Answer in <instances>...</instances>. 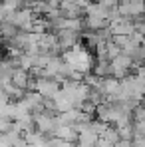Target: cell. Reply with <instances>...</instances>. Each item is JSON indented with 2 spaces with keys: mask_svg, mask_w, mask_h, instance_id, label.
<instances>
[{
  "mask_svg": "<svg viewBox=\"0 0 145 147\" xmlns=\"http://www.w3.org/2000/svg\"><path fill=\"white\" fill-rule=\"evenodd\" d=\"M62 58L64 62L72 68L74 72H80V74H92L94 72V66H96V60H94V52L84 46V44H78L74 48L62 52Z\"/></svg>",
  "mask_w": 145,
  "mask_h": 147,
  "instance_id": "obj_1",
  "label": "cell"
},
{
  "mask_svg": "<svg viewBox=\"0 0 145 147\" xmlns=\"http://www.w3.org/2000/svg\"><path fill=\"white\" fill-rule=\"evenodd\" d=\"M32 90L38 92L42 98L52 99L60 90H62V84L56 80V78H46V76H34V82H32Z\"/></svg>",
  "mask_w": 145,
  "mask_h": 147,
  "instance_id": "obj_2",
  "label": "cell"
},
{
  "mask_svg": "<svg viewBox=\"0 0 145 147\" xmlns=\"http://www.w3.org/2000/svg\"><path fill=\"white\" fill-rule=\"evenodd\" d=\"M135 68H137V66H135V62H133V58H131L129 54H123V52H121L117 58L111 60V76L117 78V80L127 78Z\"/></svg>",
  "mask_w": 145,
  "mask_h": 147,
  "instance_id": "obj_3",
  "label": "cell"
},
{
  "mask_svg": "<svg viewBox=\"0 0 145 147\" xmlns=\"http://www.w3.org/2000/svg\"><path fill=\"white\" fill-rule=\"evenodd\" d=\"M119 14L131 20L145 18V0H119Z\"/></svg>",
  "mask_w": 145,
  "mask_h": 147,
  "instance_id": "obj_4",
  "label": "cell"
},
{
  "mask_svg": "<svg viewBox=\"0 0 145 147\" xmlns=\"http://www.w3.org/2000/svg\"><path fill=\"white\" fill-rule=\"evenodd\" d=\"M36 18H38V14H36L30 6H24V8L16 10V14H14V22H12V24L18 26V30H22V32H30Z\"/></svg>",
  "mask_w": 145,
  "mask_h": 147,
  "instance_id": "obj_5",
  "label": "cell"
},
{
  "mask_svg": "<svg viewBox=\"0 0 145 147\" xmlns=\"http://www.w3.org/2000/svg\"><path fill=\"white\" fill-rule=\"evenodd\" d=\"M109 32H111V36H131L135 32V20L127 18V16H119L109 22Z\"/></svg>",
  "mask_w": 145,
  "mask_h": 147,
  "instance_id": "obj_6",
  "label": "cell"
},
{
  "mask_svg": "<svg viewBox=\"0 0 145 147\" xmlns=\"http://www.w3.org/2000/svg\"><path fill=\"white\" fill-rule=\"evenodd\" d=\"M56 36H58V44L62 52L82 44V32H76V30H60V32H56Z\"/></svg>",
  "mask_w": 145,
  "mask_h": 147,
  "instance_id": "obj_7",
  "label": "cell"
},
{
  "mask_svg": "<svg viewBox=\"0 0 145 147\" xmlns=\"http://www.w3.org/2000/svg\"><path fill=\"white\" fill-rule=\"evenodd\" d=\"M60 16L62 18H82L84 16V8L76 0H62V4H60Z\"/></svg>",
  "mask_w": 145,
  "mask_h": 147,
  "instance_id": "obj_8",
  "label": "cell"
},
{
  "mask_svg": "<svg viewBox=\"0 0 145 147\" xmlns=\"http://www.w3.org/2000/svg\"><path fill=\"white\" fill-rule=\"evenodd\" d=\"M32 74L28 72V70H22V68H16L14 74H12V84L16 86V88H20V90H30L32 88Z\"/></svg>",
  "mask_w": 145,
  "mask_h": 147,
  "instance_id": "obj_9",
  "label": "cell"
},
{
  "mask_svg": "<svg viewBox=\"0 0 145 147\" xmlns=\"http://www.w3.org/2000/svg\"><path fill=\"white\" fill-rule=\"evenodd\" d=\"M54 137H60V139H64V141L76 143L78 137H80V133H78V127H76V125H58L56 131H54Z\"/></svg>",
  "mask_w": 145,
  "mask_h": 147,
  "instance_id": "obj_10",
  "label": "cell"
},
{
  "mask_svg": "<svg viewBox=\"0 0 145 147\" xmlns=\"http://www.w3.org/2000/svg\"><path fill=\"white\" fill-rule=\"evenodd\" d=\"M18 26H14V24H10V22H2L0 24V36H2V40H14L16 36H18Z\"/></svg>",
  "mask_w": 145,
  "mask_h": 147,
  "instance_id": "obj_11",
  "label": "cell"
},
{
  "mask_svg": "<svg viewBox=\"0 0 145 147\" xmlns=\"http://www.w3.org/2000/svg\"><path fill=\"white\" fill-rule=\"evenodd\" d=\"M94 74L99 76V78H109L111 76V62H107V60H96Z\"/></svg>",
  "mask_w": 145,
  "mask_h": 147,
  "instance_id": "obj_12",
  "label": "cell"
},
{
  "mask_svg": "<svg viewBox=\"0 0 145 147\" xmlns=\"http://www.w3.org/2000/svg\"><path fill=\"white\" fill-rule=\"evenodd\" d=\"M2 4H6L10 10H20L26 6V0H2Z\"/></svg>",
  "mask_w": 145,
  "mask_h": 147,
  "instance_id": "obj_13",
  "label": "cell"
},
{
  "mask_svg": "<svg viewBox=\"0 0 145 147\" xmlns=\"http://www.w3.org/2000/svg\"><path fill=\"white\" fill-rule=\"evenodd\" d=\"M145 119V105L139 103L135 109H133V121H143Z\"/></svg>",
  "mask_w": 145,
  "mask_h": 147,
  "instance_id": "obj_14",
  "label": "cell"
},
{
  "mask_svg": "<svg viewBox=\"0 0 145 147\" xmlns=\"http://www.w3.org/2000/svg\"><path fill=\"white\" fill-rule=\"evenodd\" d=\"M105 10H113V8H119V0H97Z\"/></svg>",
  "mask_w": 145,
  "mask_h": 147,
  "instance_id": "obj_15",
  "label": "cell"
},
{
  "mask_svg": "<svg viewBox=\"0 0 145 147\" xmlns=\"http://www.w3.org/2000/svg\"><path fill=\"white\" fill-rule=\"evenodd\" d=\"M133 129H135V135H143L145 137V119L143 121H133Z\"/></svg>",
  "mask_w": 145,
  "mask_h": 147,
  "instance_id": "obj_16",
  "label": "cell"
},
{
  "mask_svg": "<svg viewBox=\"0 0 145 147\" xmlns=\"http://www.w3.org/2000/svg\"><path fill=\"white\" fill-rule=\"evenodd\" d=\"M6 103H10V98H8V94L4 92V88L0 86V107H2V105H6Z\"/></svg>",
  "mask_w": 145,
  "mask_h": 147,
  "instance_id": "obj_17",
  "label": "cell"
},
{
  "mask_svg": "<svg viewBox=\"0 0 145 147\" xmlns=\"http://www.w3.org/2000/svg\"><path fill=\"white\" fill-rule=\"evenodd\" d=\"M143 34H145V20H143Z\"/></svg>",
  "mask_w": 145,
  "mask_h": 147,
  "instance_id": "obj_18",
  "label": "cell"
},
{
  "mask_svg": "<svg viewBox=\"0 0 145 147\" xmlns=\"http://www.w3.org/2000/svg\"><path fill=\"white\" fill-rule=\"evenodd\" d=\"M0 40H2V36H0Z\"/></svg>",
  "mask_w": 145,
  "mask_h": 147,
  "instance_id": "obj_19",
  "label": "cell"
}]
</instances>
